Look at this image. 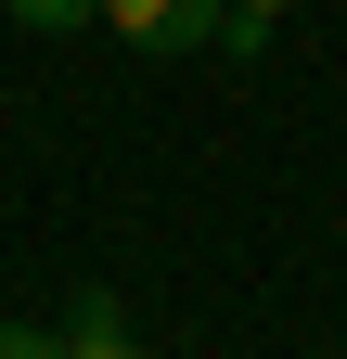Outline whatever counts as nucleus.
Returning <instances> with one entry per match:
<instances>
[{
    "mask_svg": "<svg viewBox=\"0 0 347 359\" xmlns=\"http://www.w3.org/2000/svg\"><path fill=\"white\" fill-rule=\"evenodd\" d=\"M103 26L129 52H206V39L232 26V0H103Z\"/></svg>",
    "mask_w": 347,
    "mask_h": 359,
    "instance_id": "nucleus-1",
    "label": "nucleus"
},
{
    "mask_svg": "<svg viewBox=\"0 0 347 359\" xmlns=\"http://www.w3.org/2000/svg\"><path fill=\"white\" fill-rule=\"evenodd\" d=\"M65 359H142V334H129V308H116L103 283L65 308Z\"/></svg>",
    "mask_w": 347,
    "mask_h": 359,
    "instance_id": "nucleus-2",
    "label": "nucleus"
},
{
    "mask_svg": "<svg viewBox=\"0 0 347 359\" xmlns=\"http://www.w3.org/2000/svg\"><path fill=\"white\" fill-rule=\"evenodd\" d=\"M13 26H39V39H77V26H103V0H0Z\"/></svg>",
    "mask_w": 347,
    "mask_h": 359,
    "instance_id": "nucleus-3",
    "label": "nucleus"
},
{
    "mask_svg": "<svg viewBox=\"0 0 347 359\" xmlns=\"http://www.w3.org/2000/svg\"><path fill=\"white\" fill-rule=\"evenodd\" d=\"M270 13H296V0H232V26H219V52H232V65H257V52H270Z\"/></svg>",
    "mask_w": 347,
    "mask_h": 359,
    "instance_id": "nucleus-4",
    "label": "nucleus"
},
{
    "mask_svg": "<svg viewBox=\"0 0 347 359\" xmlns=\"http://www.w3.org/2000/svg\"><path fill=\"white\" fill-rule=\"evenodd\" d=\"M0 359H65V334H26V321H0Z\"/></svg>",
    "mask_w": 347,
    "mask_h": 359,
    "instance_id": "nucleus-5",
    "label": "nucleus"
}]
</instances>
